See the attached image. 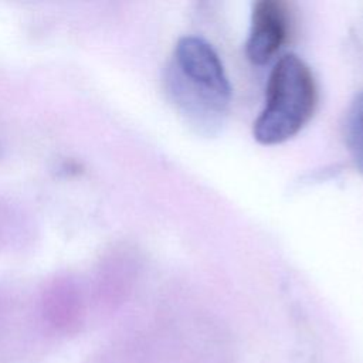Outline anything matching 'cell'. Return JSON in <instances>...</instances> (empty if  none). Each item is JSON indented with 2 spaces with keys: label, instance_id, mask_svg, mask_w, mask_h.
<instances>
[{
  "label": "cell",
  "instance_id": "6da1fadb",
  "mask_svg": "<svg viewBox=\"0 0 363 363\" xmlns=\"http://www.w3.org/2000/svg\"><path fill=\"white\" fill-rule=\"evenodd\" d=\"M173 102L193 125L211 130L221 125L231 102V85L214 48L199 37H183L167 69Z\"/></svg>",
  "mask_w": 363,
  "mask_h": 363
},
{
  "label": "cell",
  "instance_id": "7a4b0ae2",
  "mask_svg": "<svg viewBox=\"0 0 363 363\" xmlns=\"http://www.w3.org/2000/svg\"><path fill=\"white\" fill-rule=\"evenodd\" d=\"M318 88L312 71L294 54L274 65L265 106L254 122V138L262 145L282 143L295 136L313 116Z\"/></svg>",
  "mask_w": 363,
  "mask_h": 363
},
{
  "label": "cell",
  "instance_id": "3957f363",
  "mask_svg": "<svg viewBox=\"0 0 363 363\" xmlns=\"http://www.w3.org/2000/svg\"><path fill=\"white\" fill-rule=\"evenodd\" d=\"M291 14L279 0H261L254 4L251 28L247 40V57L254 64L268 62L288 41Z\"/></svg>",
  "mask_w": 363,
  "mask_h": 363
},
{
  "label": "cell",
  "instance_id": "277c9868",
  "mask_svg": "<svg viewBox=\"0 0 363 363\" xmlns=\"http://www.w3.org/2000/svg\"><path fill=\"white\" fill-rule=\"evenodd\" d=\"M345 136L352 160L363 173V91L354 98L347 111Z\"/></svg>",
  "mask_w": 363,
  "mask_h": 363
}]
</instances>
